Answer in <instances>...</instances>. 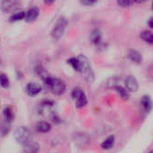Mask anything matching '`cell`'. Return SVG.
I'll use <instances>...</instances> for the list:
<instances>
[{
  "label": "cell",
  "mask_w": 153,
  "mask_h": 153,
  "mask_svg": "<svg viewBox=\"0 0 153 153\" xmlns=\"http://www.w3.org/2000/svg\"><path fill=\"white\" fill-rule=\"evenodd\" d=\"M79 59V72L81 74L82 78L89 84H92L95 81L96 76H95V71L93 69L91 61L89 60V59L83 55L80 54L78 56Z\"/></svg>",
  "instance_id": "6da1fadb"
},
{
  "label": "cell",
  "mask_w": 153,
  "mask_h": 153,
  "mask_svg": "<svg viewBox=\"0 0 153 153\" xmlns=\"http://www.w3.org/2000/svg\"><path fill=\"white\" fill-rule=\"evenodd\" d=\"M43 83L45 84V86L48 87L51 93L56 96H60L64 94L67 89V86L63 80L58 78H53L51 76H50L45 81H43Z\"/></svg>",
  "instance_id": "7a4b0ae2"
},
{
  "label": "cell",
  "mask_w": 153,
  "mask_h": 153,
  "mask_svg": "<svg viewBox=\"0 0 153 153\" xmlns=\"http://www.w3.org/2000/svg\"><path fill=\"white\" fill-rule=\"evenodd\" d=\"M68 21L67 17L59 16L58 18L57 22L55 23V25L51 32V35L53 38V40L59 41L64 35L65 31L68 27Z\"/></svg>",
  "instance_id": "3957f363"
},
{
  "label": "cell",
  "mask_w": 153,
  "mask_h": 153,
  "mask_svg": "<svg viewBox=\"0 0 153 153\" xmlns=\"http://www.w3.org/2000/svg\"><path fill=\"white\" fill-rule=\"evenodd\" d=\"M14 136H15L16 142H18L19 144L25 145L27 142L31 141L32 133H31V131L27 127L20 126L16 129V131L14 132Z\"/></svg>",
  "instance_id": "277c9868"
},
{
  "label": "cell",
  "mask_w": 153,
  "mask_h": 153,
  "mask_svg": "<svg viewBox=\"0 0 153 153\" xmlns=\"http://www.w3.org/2000/svg\"><path fill=\"white\" fill-rule=\"evenodd\" d=\"M20 3V0H1L0 8L4 13H10L14 11Z\"/></svg>",
  "instance_id": "5b68a950"
},
{
  "label": "cell",
  "mask_w": 153,
  "mask_h": 153,
  "mask_svg": "<svg viewBox=\"0 0 153 153\" xmlns=\"http://www.w3.org/2000/svg\"><path fill=\"white\" fill-rule=\"evenodd\" d=\"M124 88L130 92H137L139 89V82L133 75H129L124 80Z\"/></svg>",
  "instance_id": "8992f818"
},
{
  "label": "cell",
  "mask_w": 153,
  "mask_h": 153,
  "mask_svg": "<svg viewBox=\"0 0 153 153\" xmlns=\"http://www.w3.org/2000/svg\"><path fill=\"white\" fill-rule=\"evenodd\" d=\"M42 90V88L40 84L35 82H29L25 87V91L27 95L31 97L38 96Z\"/></svg>",
  "instance_id": "52a82bcc"
},
{
  "label": "cell",
  "mask_w": 153,
  "mask_h": 153,
  "mask_svg": "<svg viewBox=\"0 0 153 153\" xmlns=\"http://www.w3.org/2000/svg\"><path fill=\"white\" fill-rule=\"evenodd\" d=\"M40 14V10L37 7H32L25 12V20L26 23H33L34 22Z\"/></svg>",
  "instance_id": "ba28073f"
},
{
  "label": "cell",
  "mask_w": 153,
  "mask_h": 153,
  "mask_svg": "<svg viewBox=\"0 0 153 153\" xmlns=\"http://www.w3.org/2000/svg\"><path fill=\"white\" fill-rule=\"evenodd\" d=\"M88 136L85 132H78L74 134V141L75 143L79 146V147H84L88 143Z\"/></svg>",
  "instance_id": "9c48e42d"
},
{
  "label": "cell",
  "mask_w": 153,
  "mask_h": 153,
  "mask_svg": "<svg viewBox=\"0 0 153 153\" xmlns=\"http://www.w3.org/2000/svg\"><path fill=\"white\" fill-rule=\"evenodd\" d=\"M90 42L97 46H99L102 43V32L98 28H95L91 31L89 35Z\"/></svg>",
  "instance_id": "30bf717a"
},
{
  "label": "cell",
  "mask_w": 153,
  "mask_h": 153,
  "mask_svg": "<svg viewBox=\"0 0 153 153\" xmlns=\"http://www.w3.org/2000/svg\"><path fill=\"white\" fill-rule=\"evenodd\" d=\"M140 105L146 114H149L153 108V101H152L151 97L147 95L143 96L140 100Z\"/></svg>",
  "instance_id": "8fae6325"
},
{
  "label": "cell",
  "mask_w": 153,
  "mask_h": 153,
  "mask_svg": "<svg viewBox=\"0 0 153 153\" xmlns=\"http://www.w3.org/2000/svg\"><path fill=\"white\" fill-rule=\"evenodd\" d=\"M127 57H128V59H129L132 63H134V64L139 65V64H140V63L142 62V56H141V54H140L138 51H136V50H133V49L129 50L128 52H127Z\"/></svg>",
  "instance_id": "7c38bea8"
},
{
  "label": "cell",
  "mask_w": 153,
  "mask_h": 153,
  "mask_svg": "<svg viewBox=\"0 0 153 153\" xmlns=\"http://www.w3.org/2000/svg\"><path fill=\"white\" fill-rule=\"evenodd\" d=\"M36 131L40 133H47L49 131H51V124L48 122H45V121H41V122H38L36 126Z\"/></svg>",
  "instance_id": "4fadbf2b"
},
{
  "label": "cell",
  "mask_w": 153,
  "mask_h": 153,
  "mask_svg": "<svg viewBox=\"0 0 153 153\" xmlns=\"http://www.w3.org/2000/svg\"><path fill=\"white\" fill-rule=\"evenodd\" d=\"M115 143V138L114 135H110L108 136L105 140H104L101 143V148L105 150H108V149H111L114 145Z\"/></svg>",
  "instance_id": "5bb4252c"
},
{
  "label": "cell",
  "mask_w": 153,
  "mask_h": 153,
  "mask_svg": "<svg viewBox=\"0 0 153 153\" xmlns=\"http://www.w3.org/2000/svg\"><path fill=\"white\" fill-rule=\"evenodd\" d=\"M39 144L36 142L29 141L24 145V152L25 153H37L39 151Z\"/></svg>",
  "instance_id": "9a60e30c"
},
{
  "label": "cell",
  "mask_w": 153,
  "mask_h": 153,
  "mask_svg": "<svg viewBox=\"0 0 153 153\" xmlns=\"http://www.w3.org/2000/svg\"><path fill=\"white\" fill-rule=\"evenodd\" d=\"M75 104H76V107L78 109L84 108L88 105V97L85 92H83L79 97H78L75 99Z\"/></svg>",
  "instance_id": "2e32d148"
},
{
  "label": "cell",
  "mask_w": 153,
  "mask_h": 153,
  "mask_svg": "<svg viewBox=\"0 0 153 153\" xmlns=\"http://www.w3.org/2000/svg\"><path fill=\"white\" fill-rule=\"evenodd\" d=\"M140 38L149 44H153V33L149 30H144L140 32Z\"/></svg>",
  "instance_id": "e0dca14e"
},
{
  "label": "cell",
  "mask_w": 153,
  "mask_h": 153,
  "mask_svg": "<svg viewBox=\"0 0 153 153\" xmlns=\"http://www.w3.org/2000/svg\"><path fill=\"white\" fill-rule=\"evenodd\" d=\"M114 88L115 91L117 92V94L121 97L122 99H123V100H128V99L130 98V92H129L125 88H123V87H122V86H118V85L114 86Z\"/></svg>",
  "instance_id": "ac0fdd59"
},
{
  "label": "cell",
  "mask_w": 153,
  "mask_h": 153,
  "mask_svg": "<svg viewBox=\"0 0 153 153\" xmlns=\"http://www.w3.org/2000/svg\"><path fill=\"white\" fill-rule=\"evenodd\" d=\"M3 116H4V120L5 123H11L13 122L14 119V114H13V110L10 106H7L4 111H3Z\"/></svg>",
  "instance_id": "d6986e66"
},
{
  "label": "cell",
  "mask_w": 153,
  "mask_h": 153,
  "mask_svg": "<svg viewBox=\"0 0 153 153\" xmlns=\"http://www.w3.org/2000/svg\"><path fill=\"white\" fill-rule=\"evenodd\" d=\"M25 17V11H19L16 13H14L10 17H9V22L10 23H16L18 21L24 20Z\"/></svg>",
  "instance_id": "ffe728a7"
},
{
  "label": "cell",
  "mask_w": 153,
  "mask_h": 153,
  "mask_svg": "<svg viewBox=\"0 0 153 153\" xmlns=\"http://www.w3.org/2000/svg\"><path fill=\"white\" fill-rule=\"evenodd\" d=\"M68 63L71 66V68L75 70L78 71L79 70V57H71L68 59Z\"/></svg>",
  "instance_id": "44dd1931"
},
{
  "label": "cell",
  "mask_w": 153,
  "mask_h": 153,
  "mask_svg": "<svg viewBox=\"0 0 153 153\" xmlns=\"http://www.w3.org/2000/svg\"><path fill=\"white\" fill-rule=\"evenodd\" d=\"M0 86L4 88H7L10 86V81L8 76L6 74H0Z\"/></svg>",
  "instance_id": "7402d4cb"
},
{
  "label": "cell",
  "mask_w": 153,
  "mask_h": 153,
  "mask_svg": "<svg viewBox=\"0 0 153 153\" xmlns=\"http://www.w3.org/2000/svg\"><path fill=\"white\" fill-rule=\"evenodd\" d=\"M116 3L121 7H130L134 4L133 0H116Z\"/></svg>",
  "instance_id": "603a6c76"
},
{
  "label": "cell",
  "mask_w": 153,
  "mask_h": 153,
  "mask_svg": "<svg viewBox=\"0 0 153 153\" xmlns=\"http://www.w3.org/2000/svg\"><path fill=\"white\" fill-rule=\"evenodd\" d=\"M83 92H85V91H84L82 88H73L72 91H71V97L75 100L76 97H79Z\"/></svg>",
  "instance_id": "cb8c5ba5"
},
{
  "label": "cell",
  "mask_w": 153,
  "mask_h": 153,
  "mask_svg": "<svg viewBox=\"0 0 153 153\" xmlns=\"http://www.w3.org/2000/svg\"><path fill=\"white\" fill-rule=\"evenodd\" d=\"M79 2L82 6H85V7H91V6H94L96 5L98 0H79Z\"/></svg>",
  "instance_id": "d4e9b609"
},
{
  "label": "cell",
  "mask_w": 153,
  "mask_h": 153,
  "mask_svg": "<svg viewBox=\"0 0 153 153\" xmlns=\"http://www.w3.org/2000/svg\"><path fill=\"white\" fill-rule=\"evenodd\" d=\"M146 75L149 79L153 80V62L148 67V68L146 70Z\"/></svg>",
  "instance_id": "484cf974"
},
{
  "label": "cell",
  "mask_w": 153,
  "mask_h": 153,
  "mask_svg": "<svg viewBox=\"0 0 153 153\" xmlns=\"http://www.w3.org/2000/svg\"><path fill=\"white\" fill-rule=\"evenodd\" d=\"M8 131H9V123H6V124L3 127H1V133L3 136H6V135H7Z\"/></svg>",
  "instance_id": "4316f807"
},
{
  "label": "cell",
  "mask_w": 153,
  "mask_h": 153,
  "mask_svg": "<svg viewBox=\"0 0 153 153\" xmlns=\"http://www.w3.org/2000/svg\"><path fill=\"white\" fill-rule=\"evenodd\" d=\"M148 25H149V28L153 29V16L150 17V18L149 19V21H148Z\"/></svg>",
  "instance_id": "83f0119b"
},
{
  "label": "cell",
  "mask_w": 153,
  "mask_h": 153,
  "mask_svg": "<svg viewBox=\"0 0 153 153\" xmlns=\"http://www.w3.org/2000/svg\"><path fill=\"white\" fill-rule=\"evenodd\" d=\"M56 0H43V2L47 5H52Z\"/></svg>",
  "instance_id": "f1b7e54d"
},
{
  "label": "cell",
  "mask_w": 153,
  "mask_h": 153,
  "mask_svg": "<svg viewBox=\"0 0 153 153\" xmlns=\"http://www.w3.org/2000/svg\"><path fill=\"white\" fill-rule=\"evenodd\" d=\"M134 3H137V4H143L145 2H147L148 0H133Z\"/></svg>",
  "instance_id": "f546056e"
},
{
  "label": "cell",
  "mask_w": 153,
  "mask_h": 153,
  "mask_svg": "<svg viewBox=\"0 0 153 153\" xmlns=\"http://www.w3.org/2000/svg\"><path fill=\"white\" fill-rule=\"evenodd\" d=\"M151 9L153 10V1H152V4H151Z\"/></svg>",
  "instance_id": "4dcf8cb0"
},
{
  "label": "cell",
  "mask_w": 153,
  "mask_h": 153,
  "mask_svg": "<svg viewBox=\"0 0 153 153\" xmlns=\"http://www.w3.org/2000/svg\"><path fill=\"white\" fill-rule=\"evenodd\" d=\"M149 153H153V149H152V150H150V151H149Z\"/></svg>",
  "instance_id": "1f68e13d"
},
{
  "label": "cell",
  "mask_w": 153,
  "mask_h": 153,
  "mask_svg": "<svg viewBox=\"0 0 153 153\" xmlns=\"http://www.w3.org/2000/svg\"><path fill=\"white\" fill-rule=\"evenodd\" d=\"M0 64H1V59H0Z\"/></svg>",
  "instance_id": "d6a6232c"
},
{
  "label": "cell",
  "mask_w": 153,
  "mask_h": 153,
  "mask_svg": "<svg viewBox=\"0 0 153 153\" xmlns=\"http://www.w3.org/2000/svg\"><path fill=\"white\" fill-rule=\"evenodd\" d=\"M0 42H1V39H0Z\"/></svg>",
  "instance_id": "836d02e7"
}]
</instances>
